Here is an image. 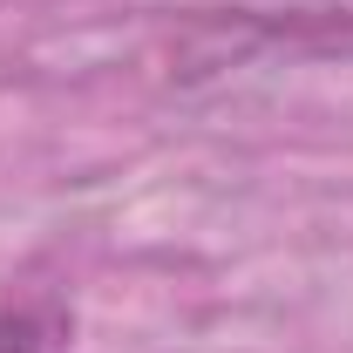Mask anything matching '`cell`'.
Returning <instances> with one entry per match:
<instances>
[]
</instances>
